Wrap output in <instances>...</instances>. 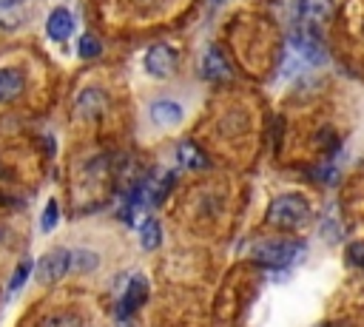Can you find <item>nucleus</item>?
Here are the masks:
<instances>
[{"instance_id":"1","label":"nucleus","mask_w":364,"mask_h":327,"mask_svg":"<svg viewBox=\"0 0 364 327\" xmlns=\"http://www.w3.org/2000/svg\"><path fill=\"white\" fill-rule=\"evenodd\" d=\"M310 216H313V208L299 193H282L267 208V222L279 230H299L307 225Z\"/></svg>"},{"instance_id":"19","label":"nucleus","mask_w":364,"mask_h":327,"mask_svg":"<svg viewBox=\"0 0 364 327\" xmlns=\"http://www.w3.org/2000/svg\"><path fill=\"white\" fill-rule=\"evenodd\" d=\"M347 262H350L353 267L364 270V242H353V245L347 247Z\"/></svg>"},{"instance_id":"7","label":"nucleus","mask_w":364,"mask_h":327,"mask_svg":"<svg viewBox=\"0 0 364 327\" xmlns=\"http://www.w3.org/2000/svg\"><path fill=\"white\" fill-rule=\"evenodd\" d=\"M202 74H205L208 80H213V82L230 77V65H228L225 54H222L216 45H210V48L202 54Z\"/></svg>"},{"instance_id":"20","label":"nucleus","mask_w":364,"mask_h":327,"mask_svg":"<svg viewBox=\"0 0 364 327\" xmlns=\"http://www.w3.org/2000/svg\"><path fill=\"white\" fill-rule=\"evenodd\" d=\"M26 0H0V9H17V6H23Z\"/></svg>"},{"instance_id":"5","label":"nucleus","mask_w":364,"mask_h":327,"mask_svg":"<svg viewBox=\"0 0 364 327\" xmlns=\"http://www.w3.org/2000/svg\"><path fill=\"white\" fill-rule=\"evenodd\" d=\"M46 31H48V37H51L54 43H65V40L74 34V14H71L65 6H57V9L48 14V20H46Z\"/></svg>"},{"instance_id":"6","label":"nucleus","mask_w":364,"mask_h":327,"mask_svg":"<svg viewBox=\"0 0 364 327\" xmlns=\"http://www.w3.org/2000/svg\"><path fill=\"white\" fill-rule=\"evenodd\" d=\"M182 117H185L182 114V105L173 102V100H156L151 105V122L159 125V128H173V125L182 122Z\"/></svg>"},{"instance_id":"18","label":"nucleus","mask_w":364,"mask_h":327,"mask_svg":"<svg viewBox=\"0 0 364 327\" xmlns=\"http://www.w3.org/2000/svg\"><path fill=\"white\" fill-rule=\"evenodd\" d=\"M54 225H57V202L48 199V205H46V210H43V219H40V230H43V233H51Z\"/></svg>"},{"instance_id":"10","label":"nucleus","mask_w":364,"mask_h":327,"mask_svg":"<svg viewBox=\"0 0 364 327\" xmlns=\"http://www.w3.org/2000/svg\"><path fill=\"white\" fill-rule=\"evenodd\" d=\"M23 71L17 68H0V102H11L23 91Z\"/></svg>"},{"instance_id":"8","label":"nucleus","mask_w":364,"mask_h":327,"mask_svg":"<svg viewBox=\"0 0 364 327\" xmlns=\"http://www.w3.org/2000/svg\"><path fill=\"white\" fill-rule=\"evenodd\" d=\"M145 296H148V282H145L142 276H134V279L128 282V287H125L122 301H119V316L134 313V310H136V307L145 301Z\"/></svg>"},{"instance_id":"16","label":"nucleus","mask_w":364,"mask_h":327,"mask_svg":"<svg viewBox=\"0 0 364 327\" xmlns=\"http://www.w3.org/2000/svg\"><path fill=\"white\" fill-rule=\"evenodd\" d=\"M28 273H31V262H28V259H23V262H20L17 267H14V276L9 279V296L20 290V284H23L26 279H28Z\"/></svg>"},{"instance_id":"4","label":"nucleus","mask_w":364,"mask_h":327,"mask_svg":"<svg viewBox=\"0 0 364 327\" xmlns=\"http://www.w3.org/2000/svg\"><path fill=\"white\" fill-rule=\"evenodd\" d=\"M173 68H176V54H173V48H168V45H151L148 51H145V71L151 74V77H171L173 74Z\"/></svg>"},{"instance_id":"12","label":"nucleus","mask_w":364,"mask_h":327,"mask_svg":"<svg viewBox=\"0 0 364 327\" xmlns=\"http://www.w3.org/2000/svg\"><path fill=\"white\" fill-rule=\"evenodd\" d=\"M77 105H80V111H82L85 117H97V114L105 108V94H102V91H97V88L82 91V94H80V100H77Z\"/></svg>"},{"instance_id":"3","label":"nucleus","mask_w":364,"mask_h":327,"mask_svg":"<svg viewBox=\"0 0 364 327\" xmlns=\"http://www.w3.org/2000/svg\"><path fill=\"white\" fill-rule=\"evenodd\" d=\"M68 270H71V250H65V247H54V250L43 253L40 262L34 264V276L40 284H54Z\"/></svg>"},{"instance_id":"14","label":"nucleus","mask_w":364,"mask_h":327,"mask_svg":"<svg viewBox=\"0 0 364 327\" xmlns=\"http://www.w3.org/2000/svg\"><path fill=\"white\" fill-rule=\"evenodd\" d=\"M176 159H179L182 168H205V156H202L199 148L191 145V142H182V145L176 148Z\"/></svg>"},{"instance_id":"2","label":"nucleus","mask_w":364,"mask_h":327,"mask_svg":"<svg viewBox=\"0 0 364 327\" xmlns=\"http://www.w3.org/2000/svg\"><path fill=\"white\" fill-rule=\"evenodd\" d=\"M301 253H304L301 242H293V239H267V242H259L250 250V259L256 264H262V267H287Z\"/></svg>"},{"instance_id":"11","label":"nucleus","mask_w":364,"mask_h":327,"mask_svg":"<svg viewBox=\"0 0 364 327\" xmlns=\"http://www.w3.org/2000/svg\"><path fill=\"white\" fill-rule=\"evenodd\" d=\"M139 242H142V247H145V250L159 247V242H162V227H159V219L145 216V219L139 222Z\"/></svg>"},{"instance_id":"17","label":"nucleus","mask_w":364,"mask_h":327,"mask_svg":"<svg viewBox=\"0 0 364 327\" xmlns=\"http://www.w3.org/2000/svg\"><path fill=\"white\" fill-rule=\"evenodd\" d=\"M102 48H100V40L94 37V34H82L80 37V57H85V60H91V57H97Z\"/></svg>"},{"instance_id":"15","label":"nucleus","mask_w":364,"mask_h":327,"mask_svg":"<svg viewBox=\"0 0 364 327\" xmlns=\"http://www.w3.org/2000/svg\"><path fill=\"white\" fill-rule=\"evenodd\" d=\"M97 262H100V256L91 253V250H71V270H77V273H82V270H94Z\"/></svg>"},{"instance_id":"9","label":"nucleus","mask_w":364,"mask_h":327,"mask_svg":"<svg viewBox=\"0 0 364 327\" xmlns=\"http://www.w3.org/2000/svg\"><path fill=\"white\" fill-rule=\"evenodd\" d=\"M333 9V0H299V17L301 26H318Z\"/></svg>"},{"instance_id":"13","label":"nucleus","mask_w":364,"mask_h":327,"mask_svg":"<svg viewBox=\"0 0 364 327\" xmlns=\"http://www.w3.org/2000/svg\"><path fill=\"white\" fill-rule=\"evenodd\" d=\"M37 327H85V321L77 313H71V310H60V313L46 316Z\"/></svg>"}]
</instances>
